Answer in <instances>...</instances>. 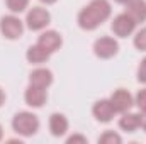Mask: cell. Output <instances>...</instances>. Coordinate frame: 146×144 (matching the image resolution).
Returning <instances> with one entry per match:
<instances>
[{
    "label": "cell",
    "instance_id": "obj_1",
    "mask_svg": "<svg viewBox=\"0 0 146 144\" xmlns=\"http://www.w3.org/2000/svg\"><path fill=\"white\" fill-rule=\"evenodd\" d=\"M110 14H112V7L109 0H90L78 12L76 22L83 31H95L109 19Z\"/></svg>",
    "mask_w": 146,
    "mask_h": 144
},
{
    "label": "cell",
    "instance_id": "obj_2",
    "mask_svg": "<svg viewBox=\"0 0 146 144\" xmlns=\"http://www.w3.org/2000/svg\"><path fill=\"white\" fill-rule=\"evenodd\" d=\"M12 129L15 134L22 137H31L39 131V119L33 112H17L12 119Z\"/></svg>",
    "mask_w": 146,
    "mask_h": 144
},
{
    "label": "cell",
    "instance_id": "obj_3",
    "mask_svg": "<svg viewBox=\"0 0 146 144\" xmlns=\"http://www.w3.org/2000/svg\"><path fill=\"white\" fill-rule=\"evenodd\" d=\"M0 32L5 39L15 41L24 34V22L15 15V14H9L3 15L0 19Z\"/></svg>",
    "mask_w": 146,
    "mask_h": 144
},
{
    "label": "cell",
    "instance_id": "obj_4",
    "mask_svg": "<svg viewBox=\"0 0 146 144\" xmlns=\"http://www.w3.org/2000/svg\"><path fill=\"white\" fill-rule=\"evenodd\" d=\"M49 22H51V14L42 7L29 9V12L26 15V20H24V24L29 31H42L49 26Z\"/></svg>",
    "mask_w": 146,
    "mask_h": 144
},
{
    "label": "cell",
    "instance_id": "obj_5",
    "mask_svg": "<svg viewBox=\"0 0 146 144\" xmlns=\"http://www.w3.org/2000/svg\"><path fill=\"white\" fill-rule=\"evenodd\" d=\"M94 53L100 59H110L119 53V42L110 36H102L94 42Z\"/></svg>",
    "mask_w": 146,
    "mask_h": 144
},
{
    "label": "cell",
    "instance_id": "obj_6",
    "mask_svg": "<svg viewBox=\"0 0 146 144\" xmlns=\"http://www.w3.org/2000/svg\"><path fill=\"white\" fill-rule=\"evenodd\" d=\"M136 26H138V24H136L126 12H122V14H119V15H115V17L112 19L110 29H112V32L117 37H127V36H131V34H134Z\"/></svg>",
    "mask_w": 146,
    "mask_h": 144
},
{
    "label": "cell",
    "instance_id": "obj_7",
    "mask_svg": "<svg viewBox=\"0 0 146 144\" xmlns=\"http://www.w3.org/2000/svg\"><path fill=\"white\" fill-rule=\"evenodd\" d=\"M109 100H110L112 107H114V110H115L117 114H124V112L131 110L133 105H134V97H133L126 88H117V90H114V92L110 93Z\"/></svg>",
    "mask_w": 146,
    "mask_h": 144
},
{
    "label": "cell",
    "instance_id": "obj_8",
    "mask_svg": "<svg viewBox=\"0 0 146 144\" xmlns=\"http://www.w3.org/2000/svg\"><path fill=\"white\" fill-rule=\"evenodd\" d=\"M92 114H94V117H95L99 122L107 124V122H110V120L115 117L117 112L114 110V107H112V104H110L109 98H102V100H97V102L94 104Z\"/></svg>",
    "mask_w": 146,
    "mask_h": 144
},
{
    "label": "cell",
    "instance_id": "obj_9",
    "mask_svg": "<svg viewBox=\"0 0 146 144\" xmlns=\"http://www.w3.org/2000/svg\"><path fill=\"white\" fill-rule=\"evenodd\" d=\"M24 100L29 107L33 108H41L46 100H48V93H46V88H41V87H34V85H29L24 92Z\"/></svg>",
    "mask_w": 146,
    "mask_h": 144
},
{
    "label": "cell",
    "instance_id": "obj_10",
    "mask_svg": "<svg viewBox=\"0 0 146 144\" xmlns=\"http://www.w3.org/2000/svg\"><path fill=\"white\" fill-rule=\"evenodd\" d=\"M37 44L41 46V48H44L48 53H56L60 48H61V44H63V37L61 34L58 32V31H44L41 36L37 37Z\"/></svg>",
    "mask_w": 146,
    "mask_h": 144
},
{
    "label": "cell",
    "instance_id": "obj_11",
    "mask_svg": "<svg viewBox=\"0 0 146 144\" xmlns=\"http://www.w3.org/2000/svg\"><path fill=\"white\" fill-rule=\"evenodd\" d=\"M48 126H49V132H51L54 137H63V136L68 132V129H70L68 119H66L63 114H58V112H54V114L49 115Z\"/></svg>",
    "mask_w": 146,
    "mask_h": 144
},
{
    "label": "cell",
    "instance_id": "obj_12",
    "mask_svg": "<svg viewBox=\"0 0 146 144\" xmlns=\"http://www.w3.org/2000/svg\"><path fill=\"white\" fill-rule=\"evenodd\" d=\"M124 7H126L124 12H126L136 24L146 22V0H129Z\"/></svg>",
    "mask_w": 146,
    "mask_h": 144
},
{
    "label": "cell",
    "instance_id": "obj_13",
    "mask_svg": "<svg viewBox=\"0 0 146 144\" xmlns=\"http://www.w3.org/2000/svg\"><path fill=\"white\" fill-rule=\"evenodd\" d=\"M53 80H54L53 73L48 68H36L29 75V85L41 87V88H49L51 83H53Z\"/></svg>",
    "mask_w": 146,
    "mask_h": 144
},
{
    "label": "cell",
    "instance_id": "obj_14",
    "mask_svg": "<svg viewBox=\"0 0 146 144\" xmlns=\"http://www.w3.org/2000/svg\"><path fill=\"white\" fill-rule=\"evenodd\" d=\"M119 127L124 132H136L141 127V114L138 112H124L119 119Z\"/></svg>",
    "mask_w": 146,
    "mask_h": 144
},
{
    "label": "cell",
    "instance_id": "obj_15",
    "mask_svg": "<svg viewBox=\"0 0 146 144\" xmlns=\"http://www.w3.org/2000/svg\"><path fill=\"white\" fill-rule=\"evenodd\" d=\"M51 53H48L44 48H41L39 44H34V46H29V49L26 51V59L31 63V65H42L49 59Z\"/></svg>",
    "mask_w": 146,
    "mask_h": 144
},
{
    "label": "cell",
    "instance_id": "obj_16",
    "mask_svg": "<svg viewBox=\"0 0 146 144\" xmlns=\"http://www.w3.org/2000/svg\"><path fill=\"white\" fill-rule=\"evenodd\" d=\"M5 5L12 14H21L29 7V0H5Z\"/></svg>",
    "mask_w": 146,
    "mask_h": 144
},
{
    "label": "cell",
    "instance_id": "obj_17",
    "mask_svg": "<svg viewBox=\"0 0 146 144\" xmlns=\"http://www.w3.org/2000/svg\"><path fill=\"white\" fill-rule=\"evenodd\" d=\"M121 143H122V137L114 131H106L104 134L99 136V144H121Z\"/></svg>",
    "mask_w": 146,
    "mask_h": 144
},
{
    "label": "cell",
    "instance_id": "obj_18",
    "mask_svg": "<svg viewBox=\"0 0 146 144\" xmlns=\"http://www.w3.org/2000/svg\"><path fill=\"white\" fill-rule=\"evenodd\" d=\"M133 42H134V48L138 51H146V27H141L139 31L134 32Z\"/></svg>",
    "mask_w": 146,
    "mask_h": 144
},
{
    "label": "cell",
    "instance_id": "obj_19",
    "mask_svg": "<svg viewBox=\"0 0 146 144\" xmlns=\"http://www.w3.org/2000/svg\"><path fill=\"white\" fill-rule=\"evenodd\" d=\"M134 105L139 108V112H146V88L139 90L134 97Z\"/></svg>",
    "mask_w": 146,
    "mask_h": 144
},
{
    "label": "cell",
    "instance_id": "obj_20",
    "mask_svg": "<svg viewBox=\"0 0 146 144\" xmlns=\"http://www.w3.org/2000/svg\"><path fill=\"white\" fill-rule=\"evenodd\" d=\"M87 143H88V139L82 134H72V136L66 137V144H87Z\"/></svg>",
    "mask_w": 146,
    "mask_h": 144
},
{
    "label": "cell",
    "instance_id": "obj_21",
    "mask_svg": "<svg viewBox=\"0 0 146 144\" xmlns=\"http://www.w3.org/2000/svg\"><path fill=\"white\" fill-rule=\"evenodd\" d=\"M138 81L139 83H146V58L141 59V63L138 66Z\"/></svg>",
    "mask_w": 146,
    "mask_h": 144
},
{
    "label": "cell",
    "instance_id": "obj_22",
    "mask_svg": "<svg viewBox=\"0 0 146 144\" xmlns=\"http://www.w3.org/2000/svg\"><path fill=\"white\" fill-rule=\"evenodd\" d=\"M5 100H7V95H5V92H3V88L0 87V107L5 104Z\"/></svg>",
    "mask_w": 146,
    "mask_h": 144
},
{
    "label": "cell",
    "instance_id": "obj_23",
    "mask_svg": "<svg viewBox=\"0 0 146 144\" xmlns=\"http://www.w3.org/2000/svg\"><path fill=\"white\" fill-rule=\"evenodd\" d=\"M141 129L146 132V112H141Z\"/></svg>",
    "mask_w": 146,
    "mask_h": 144
},
{
    "label": "cell",
    "instance_id": "obj_24",
    "mask_svg": "<svg viewBox=\"0 0 146 144\" xmlns=\"http://www.w3.org/2000/svg\"><path fill=\"white\" fill-rule=\"evenodd\" d=\"M41 3H44V5H53V3H56L58 0H39Z\"/></svg>",
    "mask_w": 146,
    "mask_h": 144
},
{
    "label": "cell",
    "instance_id": "obj_25",
    "mask_svg": "<svg viewBox=\"0 0 146 144\" xmlns=\"http://www.w3.org/2000/svg\"><path fill=\"white\" fill-rule=\"evenodd\" d=\"M114 2H117V3H122V5H126L129 0H114Z\"/></svg>",
    "mask_w": 146,
    "mask_h": 144
},
{
    "label": "cell",
    "instance_id": "obj_26",
    "mask_svg": "<svg viewBox=\"0 0 146 144\" xmlns=\"http://www.w3.org/2000/svg\"><path fill=\"white\" fill-rule=\"evenodd\" d=\"M3 139V127H2V124H0V141Z\"/></svg>",
    "mask_w": 146,
    "mask_h": 144
}]
</instances>
